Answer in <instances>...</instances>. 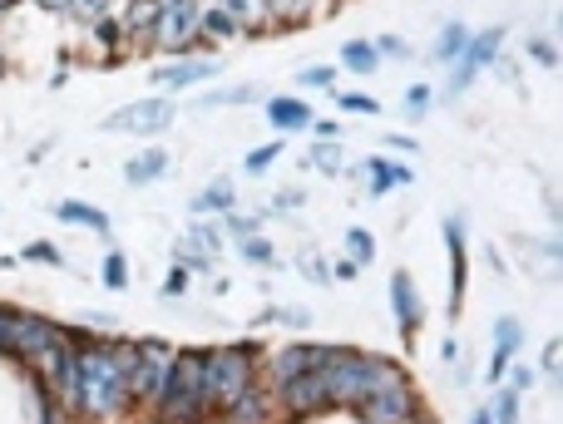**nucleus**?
I'll return each mask as SVG.
<instances>
[{
  "label": "nucleus",
  "mask_w": 563,
  "mask_h": 424,
  "mask_svg": "<svg viewBox=\"0 0 563 424\" xmlns=\"http://www.w3.org/2000/svg\"><path fill=\"white\" fill-rule=\"evenodd\" d=\"M79 376H75V410L89 420H119L129 410V341H79L75 346Z\"/></svg>",
  "instance_id": "nucleus-1"
},
{
  "label": "nucleus",
  "mask_w": 563,
  "mask_h": 424,
  "mask_svg": "<svg viewBox=\"0 0 563 424\" xmlns=\"http://www.w3.org/2000/svg\"><path fill=\"white\" fill-rule=\"evenodd\" d=\"M208 410L213 405H208V390H203V350H174L168 386L154 405L158 424H203Z\"/></svg>",
  "instance_id": "nucleus-2"
},
{
  "label": "nucleus",
  "mask_w": 563,
  "mask_h": 424,
  "mask_svg": "<svg viewBox=\"0 0 563 424\" xmlns=\"http://www.w3.org/2000/svg\"><path fill=\"white\" fill-rule=\"evenodd\" d=\"M247 386H257V346H223V350H203V390L208 405L223 410L233 395H243Z\"/></svg>",
  "instance_id": "nucleus-3"
},
{
  "label": "nucleus",
  "mask_w": 563,
  "mask_h": 424,
  "mask_svg": "<svg viewBox=\"0 0 563 424\" xmlns=\"http://www.w3.org/2000/svg\"><path fill=\"white\" fill-rule=\"evenodd\" d=\"M321 386H327L331 410H356L366 400V350L351 346H321Z\"/></svg>",
  "instance_id": "nucleus-4"
},
{
  "label": "nucleus",
  "mask_w": 563,
  "mask_h": 424,
  "mask_svg": "<svg viewBox=\"0 0 563 424\" xmlns=\"http://www.w3.org/2000/svg\"><path fill=\"white\" fill-rule=\"evenodd\" d=\"M168 366H174V350L164 341H139L134 360H129V405L154 410L168 386Z\"/></svg>",
  "instance_id": "nucleus-5"
},
{
  "label": "nucleus",
  "mask_w": 563,
  "mask_h": 424,
  "mask_svg": "<svg viewBox=\"0 0 563 424\" xmlns=\"http://www.w3.org/2000/svg\"><path fill=\"white\" fill-rule=\"evenodd\" d=\"M499 45H505V30H479V35L465 40V49H460V59L450 65V94H465L470 85H475L479 75H485L489 65H499Z\"/></svg>",
  "instance_id": "nucleus-6"
},
{
  "label": "nucleus",
  "mask_w": 563,
  "mask_h": 424,
  "mask_svg": "<svg viewBox=\"0 0 563 424\" xmlns=\"http://www.w3.org/2000/svg\"><path fill=\"white\" fill-rule=\"evenodd\" d=\"M174 99H164V94H154V99H139V104H124V109H114V114L104 119V129L109 134H134V138H148V134H164L168 124H174Z\"/></svg>",
  "instance_id": "nucleus-7"
},
{
  "label": "nucleus",
  "mask_w": 563,
  "mask_h": 424,
  "mask_svg": "<svg viewBox=\"0 0 563 424\" xmlns=\"http://www.w3.org/2000/svg\"><path fill=\"white\" fill-rule=\"evenodd\" d=\"M361 424H416L420 415V395L410 380H400V386L390 390H376V395H366L356 410H351Z\"/></svg>",
  "instance_id": "nucleus-8"
},
{
  "label": "nucleus",
  "mask_w": 563,
  "mask_h": 424,
  "mask_svg": "<svg viewBox=\"0 0 563 424\" xmlns=\"http://www.w3.org/2000/svg\"><path fill=\"white\" fill-rule=\"evenodd\" d=\"M277 400H282V410H287L291 420H311V415H321V410H331L327 386H321V370L317 366L301 370V376H291L287 386H277Z\"/></svg>",
  "instance_id": "nucleus-9"
},
{
  "label": "nucleus",
  "mask_w": 563,
  "mask_h": 424,
  "mask_svg": "<svg viewBox=\"0 0 563 424\" xmlns=\"http://www.w3.org/2000/svg\"><path fill=\"white\" fill-rule=\"evenodd\" d=\"M198 20H203V0H188V5H168L158 10L154 40L164 49H188L198 40Z\"/></svg>",
  "instance_id": "nucleus-10"
},
{
  "label": "nucleus",
  "mask_w": 563,
  "mask_h": 424,
  "mask_svg": "<svg viewBox=\"0 0 563 424\" xmlns=\"http://www.w3.org/2000/svg\"><path fill=\"white\" fill-rule=\"evenodd\" d=\"M65 336V326H55V321L45 316H30V311H15V336H10V356H35V350H45L49 341Z\"/></svg>",
  "instance_id": "nucleus-11"
},
{
  "label": "nucleus",
  "mask_w": 563,
  "mask_h": 424,
  "mask_svg": "<svg viewBox=\"0 0 563 424\" xmlns=\"http://www.w3.org/2000/svg\"><path fill=\"white\" fill-rule=\"evenodd\" d=\"M390 306H396L400 336L416 341V331H420V297H416V281H410V271H396V277H390Z\"/></svg>",
  "instance_id": "nucleus-12"
},
{
  "label": "nucleus",
  "mask_w": 563,
  "mask_h": 424,
  "mask_svg": "<svg viewBox=\"0 0 563 424\" xmlns=\"http://www.w3.org/2000/svg\"><path fill=\"white\" fill-rule=\"evenodd\" d=\"M218 415H223V424H273V400L257 386H247L243 395H233Z\"/></svg>",
  "instance_id": "nucleus-13"
},
{
  "label": "nucleus",
  "mask_w": 563,
  "mask_h": 424,
  "mask_svg": "<svg viewBox=\"0 0 563 424\" xmlns=\"http://www.w3.org/2000/svg\"><path fill=\"white\" fill-rule=\"evenodd\" d=\"M317 360H321V346H311V341H291V346H282L273 356V386H287L291 376L311 370Z\"/></svg>",
  "instance_id": "nucleus-14"
},
{
  "label": "nucleus",
  "mask_w": 563,
  "mask_h": 424,
  "mask_svg": "<svg viewBox=\"0 0 563 424\" xmlns=\"http://www.w3.org/2000/svg\"><path fill=\"white\" fill-rule=\"evenodd\" d=\"M525 346V331H519V321L515 316H499L495 321V360H489V380H505V366H509V356Z\"/></svg>",
  "instance_id": "nucleus-15"
},
{
  "label": "nucleus",
  "mask_w": 563,
  "mask_h": 424,
  "mask_svg": "<svg viewBox=\"0 0 563 424\" xmlns=\"http://www.w3.org/2000/svg\"><path fill=\"white\" fill-rule=\"evenodd\" d=\"M366 174H371V193H376V198L390 193V188H406L410 178H416L406 164H390V158H371V164H361L351 178H366Z\"/></svg>",
  "instance_id": "nucleus-16"
},
{
  "label": "nucleus",
  "mask_w": 563,
  "mask_h": 424,
  "mask_svg": "<svg viewBox=\"0 0 563 424\" xmlns=\"http://www.w3.org/2000/svg\"><path fill=\"white\" fill-rule=\"evenodd\" d=\"M445 237H450V316H460V301H465V237H460V222H445Z\"/></svg>",
  "instance_id": "nucleus-17"
},
{
  "label": "nucleus",
  "mask_w": 563,
  "mask_h": 424,
  "mask_svg": "<svg viewBox=\"0 0 563 424\" xmlns=\"http://www.w3.org/2000/svg\"><path fill=\"white\" fill-rule=\"evenodd\" d=\"M213 75H218L213 59H188V65L154 69V85H164V89H188V85H198V79H213Z\"/></svg>",
  "instance_id": "nucleus-18"
},
{
  "label": "nucleus",
  "mask_w": 563,
  "mask_h": 424,
  "mask_svg": "<svg viewBox=\"0 0 563 424\" xmlns=\"http://www.w3.org/2000/svg\"><path fill=\"white\" fill-rule=\"evenodd\" d=\"M168 174V154L164 148H144V154H134L124 164V183L129 188H144V183H154V178H164Z\"/></svg>",
  "instance_id": "nucleus-19"
},
{
  "label": "nucleus",
  "mask_w": 563,
  "mask_h": 424,
  "mask_svg": "<svg viewBox=\"0 0 563 424\" xmlns=\"http://www.w3.org/2000/svg\"><path fill=\"white\" fill-rule=\"evenodd\" d=\"M154 25H158V0H129L124 15H119V30L134 40H154Z\"/></svg>",
  "instance_id": "nucleus-20"
},
{
  "label": "nucleus",
  "mask_w": 563,
  "mask_h": 424,
  "mask_svg": "<svg viewBox=\"0 0 563 424\" xmlns=\"http://www.w3.org/2000/svg\"><path fill=\"white\" fill-rule=\"evenodd\" d=\"M208 5H218L223 15H233L238 25H243V35H247V30L273 25V15H267V0H208Z\"/></svg>",
  "instance_id": "nucleus-21"
},
{
  "label": "nucleus",
  "mask_w": 563,
  "mask_h": 424,
  "mask_svg": "<svg viewBox=\"0 0 563 424\" xmlns=\"http://www.w3.org/2000/svg\"><path fill=\"white\" fill-rule=\"evenodd\" d=\"M55 217L69 222V227H89V232H109V217L99 212L95 203H79V198H65V203H55Z\"/></svg>",
  "instance_id": "nucleus-22"
},
{
  "label": "nucleus",
  "mask_w": 563,
  "mask_h": 424,
  "mask_svg": "<svg viewBox=\"0 0 563 424\" xmlns=\"http://www.w3.org/2000/svg\"><path fill=\"white\" fill-rule=\"evenodd\" d=\"M267 119H273L282 134H297V129H311V104H301V99H273Z\"/></svg>",
  "instance_id": "nucleus-23"
},
{
  "label": "nucleus",
  "mask_w": 563,
  "mask_h": 424,
  "mask_svg": "<svg viewBox=\"0 0 563 424\" xmlns=\"http://www.w3.org/2000/svg\"><path fill=\"white\" fill-rule=\"evenodd\" d=\"M341 65H346L351 75H376L380 55H376V45H371V40H346V45H341Z\"/></svg>",
  "instance_id": "nucleus-24"
},
{
  "label": "nucleus",
  "mask_w": 563,
  "mask_h": 424,
  "mask_svg": "<svg viewBox=\"0 0 563 424\" xmlns=\"http://www.w3.org/2000/svg\"><path fill=\"white\" fill-rule=\"evenodd\" d=\"M233 203H238L233 178H218L213 188H203V193L194 198V212H233Z\"/></svg>",
  "instance_id": "nucleus-25"
},
{
  "label": "nucleus",
  "mask_w": 563,
  "mask_h": 424,
  "mask_svg": "<svg viewBox=\"0 0 563 424\" xmlns=\"http://www.w3.org/2000/svg\"><path fill=\"white\" fill-rule=\"evenodd\" d=\"M198 35H208V40H238V35H243V25H238L233 15H223L218 5H203V20H198Z\"/></svg>",
  "instance_id": "nucleus-26"
},
{
  "label": "nucleus",
  "mask_w": 563,
  "mask_h": 424,
  "mask_svg": "<svg viewBox=\"0 0 563 424\" xmlns=\"http://www.w3.org/2000/svg\"><path fill=\"white\" fill-rule=\"evenodd\" d=\"M465 40H470L465 25H445L440 30V40H435V49H430V59H435V65H455L460 49H465Z\"/></svg>",
  "instance_id": "nucleus-27"
},
{
  "label": "nucleus",
  "mask_w": 563,
  "mask_h": 424,
  "mask_svg": "<svg viewBox=\"0 0 563 424\" xmlns=\"http://www.w3.org/2000/svg\"><path fill=\"white\" fill-rule=\"evenodd\" d=\"M321 10V0H267V15L273 20H311Z\"/></svg>",
  "instance_id": "nucleus-28"
},
{
  "label": "nucleus",
  "mask_w": 563,
  "mask_h": 424,
  "mask_svg": "<svg viewBox=\"0 0 563 424\" xmlns=\"http://www.w3.org/2000/svg\"><path fill=\"white\" fill-rule=\"evenodd\" d=\"M307 168H317V174H331V178H336L346 164H341V148H336V144H311V148H307Z\"/></svg>",
  "instance_id": "nucleus-29"
},
{
  "label": "nucleus",
  "mask_w": 563,
  "mask_h": 424,
  "mask_svg": "<svg viewBox=\"0 0 563 424\" xmlns=\"http://www.w3.org/2000/svg\"><path fill=\"white\" fill-rule=\"evenodd\" d=\"M109 5H114V0H69L65 15L79 20V25H99V20L109 15Z\"/></svg>",
  "instance_id": "nucleus-30"
},
{
  "label": "nucleus",
  "mask_w": 563,
  "mask_h": 424,
  "mask_svg": "<svg viewBox=\"0 0 563 424\" xmlns=\"http://www.w3.org/2000/svg\"><path fill=\"white\" fill-rule=\"evenodd\" d=\"M346 252H351V261H356V267H366V261L376 257V237H371L366 227H351L346 232Z\"/></svg>",
  "instance_id": "nucleus-31"
},
{
  "label": "nucleus",
  "mask_w": 563,
  "mask_h": 424,
  "mask_svg": "<svg viewBox=\"0 0 563 424\" xmlns=\"http://www.w3.org/2000/svg\"><path fill=\"white\" fill-rule=\"evenodd\" d=\"M99 277H104L109 291H124V287H129V261H124V252H109L104 267H99Z\"/></svg>",
  "instance_id": "nucleus-32"
},
{
  "label": "nucleus",
  "mask_w": 563,
  "mask_h": 424,
  "mask_svg": "<svg viewBox=\"0 0 563 424\" xmlns=\"http://www.w3.org/2000/svg\"><path fill=\"white\" fill-rule=\"evenodd\" d=\"M489 424H519V390L505 386L495 395V415H489Z\"/></svg>",
  "instance_id": "nucleus-33"
},
{
  "label": "nucleus",
  "mask_w": 563,
  "mask_h": 424,
  "mask_svg": "<svg viewBox=\"0 0 563 424\" xmlns=\"http://www.w3.org/2000/svg\"><path fill=\"white\" fill-rule=\"evenodd\" d=\"M178 267H184L188 277H203V271H213V257L194 252V242H178Z\"/></svg>",
  "instance_id": "nucleus-34"
},
{
  "label": "nucleus",
  "mask_w": 563,
  "mask_h": 424,
  "mask_svg": "<svg viewBox=\"0 0 563 424\" xmlns=\"http://www.w3.org/2000/svg\"><path fill=\"white\" fill-rule=\"evenodd\" d=\"M243 257L253 261V267H273L277 261V247L267 237H243Z\"/></svg>",
  "instance_id": "nucleus-35"
},
{
  "label": "nucleus",
  "mask_w": 563,
  "mask_h": 424,
  "mask_svg": "<svg viewBox=\"0 0 563 424\" xmlns=\"http://www.w3.org/2000/svg\"><path fill=\"white\" fill-rule=\"evenodd\" d=\"M25 261H45V267H65V252L55 247V242H25V252H20Z\"/></svg>",
  "instance_id": "nucleus-36"
},
{
  "label": "nucleus",
  "mask_w": 563,
  "mask_h": 424,
  "mask_svg": "<svg viewBox=\"0 0 563 424\" xmlns=\"http://www.w3.org/2000/svg\"><path fill=\"white\" fill-rule=\"evenodd\" d=\"M282 158V138H273V144H263V148H253V154H247V174H263V168H273Z\"/></svg>",
  "instance_id": "nucleus-37"
},
{
  "label": "nucleus",
  "mask_w": 563,
  "mask_h": 424,
  "mask_svg": "<svg viewBox=\"0 0 563 424\" xmlns=\"http://www.w3.org/2000/svg\"><path fill=\"white\" fill-rule=\"evenodd\" d=\"M188 242H198V252H208V257H213V252L223 247V232L208 227V222H194V237H188Z\"/></svg>",
  "instance_id": "nucleus-38"
},
{
  "label": "nucleus",
  "mask_w": 563,
  "mask_h": 424,
  "mask_svg": "<svg viewBox=\"0 0 563 424\" xmlns=\"http://www.w3.org/2000/svg\"><path fill=\"white\" fill-rule=\"evenodd\" d=\"M331 79H336V69L311 65V69H301V75H297V85H301V89H331Z\"/></svg>",
  "instance_id": "nucleus-39"
},
{
  "label": "nucleus",
  "mask_w": 563,
  "mask_h": 424,
  "mask_svg": "<svg viewBox=\"0 0 563 424\" xmlns=\"http://www.w3.org/2000/svg\"><path fill=\"white\" fill-rule=\"evenodd\" d=\"M559 366H563V341L554 336V341L544 346V380H549V390L559 386Z\"/></svg>",
  "instance_id": "nucleus-40"
},
{
  "label": "nucleus",
  "mask_w": 563,
  "mask_h": 424,
  "mask_svg": "<svg viewBox=\"0 0 563 424\" xmlns=\"http://www.w3.org/2000/svg\"><path fill=\"white\" fill-rule=\"evenodd\" d=\"M529 55H534V65L559 69V45H554V40H529Z\"/></svg>",
  "instance_id": "nucleus-41"
},
{
  "label": "nucleus",
  "mask_w": 563,
  "mask_h": 424,
  "mask_svg": "<svg viewBox=\"0 0 563 424\" xmlns=\"http://www.w3.org/2000/svg\"><path fill=\"white\" fill-rule=\"evenodd\" d=\"M426 109H430V85H410V89H406V114L420 119Z\"/></svg>",
  "instance_id": "nucleus-42"
},
{
  "label": "nucleus",
  "mask_w": 563,
  "mask_h": 424,
  "mask_svg": "<svg viewBox=\"0 0 563 424\" xmlns=\"http://www.w3.org/2000/svg\"><path fill=\"white\" fill-rule=\"evenodd\" d=\"M223 227L233 237H257V217H243V212H223Z\"/></svg>",
  "instance_id": "nucleus-43"
},
{
  "label": "nucleus",
  "mask_w": 563,
  "mask_h": 424,
  "mask_svg": "<svg viewBox=\"0 0 563 424\" xmlns=\"http://www.w3.org/2000/svg\"><path fill=\"white\" fill-rule=\"evenodd\" d=\"M376 45V55H390V59H410V45L400 35H380V40H371Z\"/></svg>",
  "instance_id": "nucleus-44"
},
{
  "label": "nucleus",
  "mask_w": 563,
  "mask_h": 424,
  "mask_svg": "<svg viewBox=\"0 0 563 424\" xmlns=\"http://www.w3.org/2000/svg\"><path fill=\"white\" fill-rule=\"evenodd\" d=\"M89 30H95V35H99V45H109V49H114L119 40H124V30H119V20H114V15H104V20H99V25H89Z\"/></svg>",
  "instance_id": "nucleus-45"
},
{
  "label": "nucleus",
  "mask_w": 563,
  "mask_h": 424,
  "mask_svg": "<svg viewBox=\"0 0 563 424\" xmlns=\"http://www.w3.org/2000/svg\"><path fill=\"white\" fill-rule=\"evenodd\" d=\"M336 104L346 114H376V99H366V94H336Z\"/></svg>",
  "instance_id": "nucleus-46"
},
{
  "label": "nucleus",
  "mask_w": 563,
  "mask_h": 424,
  "mask_svg": "<svg viewBox=\"0 0 563 424\" xmlns=\"http://www.w3.org/2000/svg\"><path fill=\"white\" fill-rule=\"evenodd\" d=\"M218 104H253V89H233V94H208L203 109H218Z\"/></svg>",
  "instance_id": "nucleus-47"
},
{
  "label": "nucleus",
  "mask_w": 563,
  "mask_h": 424,
  "mask_svg": "<svg viewBox=\"0 0 563 424\" xmlns=\"http://www.w3.org/2000/svg\"><path fill=\"white\" fill-rule=\"evenodd\" d=\"M10 336H15V311L0 306V350H10Z\"/></svg>",
  "instance_id": "nucleus-48"
},
{
  "label": "nucleus",
  "mask_w": 563,
  "mask_h": 424,
  "mask_svg": "<svg viewBox=\"0 0 563 424\" xmlns=\"http://www.w3.org/2000/svg\"><path fill=\"white\" fill-rule=\"evenodd\" d=\"M311 129H317V144H336V134H341L331 119H311Z\"/></svg>",
  "instance_id": "nucleus-49"
},
{
  "label": "nucleus",
  "mask_w": 563,
  "mask_h": 424,
  "mask_svg": "<svg viewBox=\"0 0 563 424\" xmlns=\"http://www.w3.org/2000/svg\"><path fill=\"white\" fill-rule=\"evenodd\" d=\"M184 287H188V271L174 267V271H168V281H164V291H168V297H184Z\"/></svg>",
  "instance_id": "nucleus-50"
},
{
  "label": "nucleus",
  "mask_w": 563,
  "mask_h": 424,
  "mask_svg": "<svg viewBox=\"0 0 563 424\" xmlns=\"http://www.w3.org/2000/svg\"><path fill=\"white\" fill-rule=\"evenodd\" d=\"M273 208H301V193H297V188H287V193L273 198Z\"/></svg>",
  "instance_id": "nucleus-51"
},
{
  "label": "nucleus",
  "mask_w": 563,
  "mask_h": 424,
  "mask_svg": "<svg viewBox=\"0 0 563 424\" xmlns=\"http://www.w3.org/2000/svg\"><path fill=\"white\" fill-rule=\"evenodd\" d=\"M35 5H40V10H49V15H65L69 0H35Z\"/></svg>",
  "instance_id": "nucleus-52"
},
{
  "label": "nucleus",
  "mask_w": 563,
  "mask_h": 424,
  "mask_svg": "<svg viewBox=\"0 0 563 424\" xmlns=\"http://www.w3.org/2000/svg\"><path fill=\"white\" fill-rule=\"evenodd\" d=\"M40 424H59V420H55V410H49V405L40 410Z\"/></svg>",
  "instance_id": "nucleus-53"
},
{
  "label": "nucleus",
  "mask_w": 563,
  "mask_h": 424,
  "mask_svg": "<svg viewBox=\"0 0 563 424\" xmlns=\"http://www.w3.org/2000/svg\"><path fill=\"white\" fill-rule=\"evenodd\" d=\"M470 424H489V410H475V415H470Z\"/></svg>",
  "instance_id": "nucleus-54"
},
{
  "label": "nucleus",
  "mask_w": 563,
  "mask_h": 424,
  "mask_svg": "<svg viewBox=\"0 0 563 424\" xmlns=\"http://www.w3.org/2000/svg\"><path fill=\"white\" fill-rule=\"evenodd\" d=\"M168 5H188V0H158V10H168Z\"/></svg>",
  "instance_id": "nucleus-55"
},
{
  "label": "nucleus",
  "mask_w": 563,
  "mask_h": 424,
  "mask_svg": "<svg viewBox=\"0 0 563 424\" xmlns=\"http://www.w3.org/2000/svg\"><path fill=\"white\" fill-rule=\"evenodd\" d=\"M10 5H20V0H0V10H10Z\"/></svg>",
  "instance_id": "nucleus-56"
}]
</instances>
